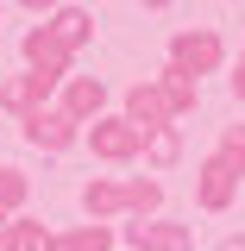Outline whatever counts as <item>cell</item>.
Returning <instances> with one entry per match:
<instances>
[{
	"label": "cell",
	"mask_w": 245,
	"mask_h": 251,
	"mask_svg": "<svg viewBox=\"0 0 245 251\" xmlns=\"http://www.w3.org/2000/svg\"><path fill=\"white\" fill-rule=\"evenodd\" d=\"M88 145H94V157H107V163H132V157L145 151V132L126 120V113H120V120L101 113V120L88 126Z\"/></svg>",
	"instance_id": "cell-1"
},
{
	"label": "cell",
	"mask_w": 245,
	"mask_h": 251,
	"mask_svg": "<svg viewBox=\"0 0 245 251\" xmlns=\"http://www.w3.org/2000/svg\"><path fill=\"white\" fill-rule=\"evenodd\" d=\"M126 245L132 251H195V226H183V220H132Z\"/></svg>",
	"instance_id": "cell-2"
},
{
	"label": "cell",
	"mask_w": 245,
	"mask_h": 251,
	"mask_svg": "<svg viewBox=\"0 0 245 251\" xmlns=\"http://www.w3.org/2000/svg\"><path fill=\"white\" fill-rule=\"evenodd\" d=\"M220 57H226V50H220L214 31H176V38H170V63H176L183 75H214Z\"/></svg>",
	"instance_id": "cell-3"
},
{
	"label": "cell",
	"mask_w": 245,
	"mask_h": 251,
	"mask_svg": "<svg viewBox=\"0 0 245 251\" xmlns=\"http://www.w3.org/2000/svg\"><path fill=\"white\" fill-rule=\"evenodd\" d=\"M233 195H239V170H233V163H226V157H208V163H201V182H195V201H201V207H208V214H220V207H233Z\"/></svg>",
	"instance_id": "cell-4"
},
{
	"label": "cell",
	"mask_w": 245,
	"mask_h": 251,
	"mask_svg": "<svg viewBox=\"0 0 245 251\" xmlns=\"http://www.w3.org/2000/svg\"><path fill=\"white\" fill-rule=\"evenodd\" d=\"M26 138L38 151H69L82 132H76V120H69L63 107H38V113H26Z\"/></svg>",
	"instance_id": "cell-5"
},
{
	"label": "cell",
	"mask_w": 245,
	"mask_h": 251,
	"mask_svg": "<svg viewBox=\"0 0 245 251\" xmlns=\"http://www.w3.org/2000/svg\"><path fill=\"white\" fill-rule=\"evenodd\" d=\"M126 120L138 126V132H157V126H176V107H170V94L157 88V82H138V88L126 94Z\"/></svg>",
	"instance_id": "cell-6"
},
{
	"label": "cell",
	"mask_w": 245,
	"mask_h": 251,
	"mask_svg": "<svg viewBox=\"0 0 245 251\" xmlns=\"http://www.w3.org/2000/svg\"><path fill=\"white\" fill-rule=\"evenodd\" d=\"M69 57H76V50H69L51 25H31L26 31V63L38 69V75H57V82H63V75H69Z\"/></svg>",
	"instance_id": "cell-7"
},
{
	"label": "cell",
	"mask_w": 245,
	"mask_h": 251,
	"mask_svg": "<svg viewBox=\"0 0 245 251\" xmlns=\"http://www.w3.org/2000/svg\"><path fill=\"white\" fill-rule=\"evenodd\" d=\"M101 107H107V82L101 75H63V113L76 126L101 120Z\"/></svg>",
	"instance_id": "cell-8"
},
{
	"label": "cell",
	"mask_w": 245,
	"mask_h": 251,
	"mask_svg": "<svg viewBox=\"0 0 245 251\" xmlns=\"http://www.w3.org/2000/svg\"><path fill=\"white\" fill-rule=\"evenodd\" d=\"M51 88H57V75H38V69H26V75H13V82L0 88V107H13V113L26 120V113H38V107H44V94H51Z\"/></svg>",
	"instance_id": "cell-9"
},
{
	"label": "cell",
	"mask_w": 245,
	"mask_h": 251,
	"mask_svg": "<svg viewBox=\"0 0 245 251\" xmlns=\"http://www.w3.org/2000/svg\"><path fill=\"white\" fill-rule=\"evenodd\" d=\"M82 207H88V220H113V214H126V188L107 182V176H94L82 188Z\"/></svg>",
	"instance_id": "cell-10"
},
{
	"label": "cell",
	"mask_w": 245,
	"mask_h": 251,
	"mask_svg": "<svg viewBox=\"0 0 245 251\" xmlns=\"http://www.w3.org/2000/svg\"><path fill=\"white\" fill-rule=\"evenodd\" d=\"M0 245L6 251H57V232H44V220H13Z\"/></svg>",
	"instance_id": "cell-11"
},
{
	"label": "cell",
	"mask_w": 245,
	"mask_h": 251,
	"mask_svg": "<svg viewBox=\"0 0 245 251\" xmlns=\"http://www.w3.org/2000/svg\"><path fill=\"white\" fill-rule=\"evenodd\" d=\"M157 207H163V182H157V176L126 182V214L132 220H157Z\"/></svg>",
	"instance_id": "cell-12"
},
{
	"label": "cell",
	"mask_w": 245,
	"mask_h": 251,
	"mask_svg": "<svg viewBox=\"0 0 245 251\" xmlns=\"http://www.w3.org/2000/svg\"><path fill=\"white\" fill-rule=\"evenodd\" d=\"M157 88L170 94V107H176V120H183V113H195V100H201V88H195V75H183L176 63H170V69L157 75Z\"/></svg>",
	"instance_id": "cell-13"
},
{
	"label": "cell",
	"mask_w": 245,
	"mask_h": 251,
	"mask_svg": "<svg viewBox=\"0 0 245 251\" xmlns=\"http://www.w3.org/2000/svg\"><path fill=\"white\" fill-rule=\"evenodd\" d=\"M176 157H183V132H176V126H157V132H145V163H151V170H170Z\"/></svg>",
	"instance_id": "cell-14"
},
{
	"label": "cell",
	"mask_w": 245,
	"mask_h": 251,
	"mask_svg": "<svg viewBox=\"0 0 245 251\" xmlns=\"http://www.w3.org/2000/svg\"><path fill=\"white\" fill-rule=\"evenodd\" d=\"M51 31H57V38L69 44V50H82V44L94 38V19L82 13V6H57V19H51Z\"/></svg>",
	"instance_id": "cell-15"
},
{
	"label": "cell",
	"mask_w": 245,
	"mask_h": 251,
	"mask_svg": "<svg viewBox=\"0 0 245 251\" xmlns=\"http://www.w3.org/2000/svg\"><path fill=\"white\" fill-rule=\"evenodd\" d=\"M57 251H113V232L94 220V226H76V232H63Z\"/></svg>",
	"instance_id": "cell-16"
},
{
	"label": "cell",
	"mask_w": 245,
	"mask_h": 251,
	"mask_svg": "<svg viewBox=\"0 0 245 251\" xmlns=\"http://www.w3.org/2000/svg\"><path fill=\"white\" fill-rule=\"evenodd\" d=\"M220 157L245 176V126H226V132H220Z\"/></svg>",
	"instance_id": "cell-17"
},
{
	"label": "cell",
	"mask_w": 245,
	"mask_h": 251,
	"mask_svg": "<svg viewBox=\"0 0 245 251\" xmlns=\"http://www.w3.org/2000/svg\"><path fill=\"white\" fill-rule=\"evenodd\" d=\"M19 201H26V176L19 170H0V214H13Z\"/></svg>",
	"instance_id": "cell-18"
},
{
	"label": "cell",
	"mask_w": 245,
	"mask_h": 251,
	"mask_svg": "<svg viewBox=\"0 0 245 251\" xmlns=\"http://www.w3.org/2000/svg\"><path fill=\"white\" fill-rule=\"evenodd\" d=\"M233 94L245 100V50H239V63H233Z\"/></svg>",
	"instance_id": "cell-19"
},
{
	"label": "cell",
	"mask_w": 245,
	"mask_h": 251,
	"mask_svg": "<svg viewBox=\"0 0 245 251\" xmlns=\"http://www.w3.org/2000/svg\"><path fill=\"white\" fill-rule=\"evenodd\" d=\"M214 251H245V239H239V232H233V239H220Z\"/></svg>",
	"instance_id": "cell-20"
},
{
	"label": "cell",
	"mask_w": 245,
	"mask_h": 251,
	"mask_svg": "<svg viewBox=\"0 0 245 251\" xmlns=\"http://www.w3.org/2000/svg\"><path fill=\"white\" fill-rule=\"evenodd\" d=\"M19 6H31V13H51V6H57V0H19Z\"/></svg>",
	"instance_id": "cell-21"
},
{
	"label": "cell",
	"mask_w": 245,
	"mask_h": 251,
	"mask_svg": "<svg viewBox=\"0 0 245 251\" xmlns=\"http://www.w3.org/2000/svg\"><path fill=\"white\" fill-rule=\"evenodd\" d=\"M138 6H151V13H163V6H170V0H138Z\"/></svg>",
	"instance_id": "cell-22"
},
{
	"label": "cell",
	"mask_w": 245,
	"mask_h": 251,
	"mask_svg": "<svg viewBox=\"0 0 245 251\" xmlns=\"http://www.w3.org/2000/svg\"><path fill=\"white\" fill-rule=\"evenodd\" d=\"M6 226H13V220H6V214H0V239H6Z\"/></svg>",
	"instance_id": "cell-23"
}]
</instances>
